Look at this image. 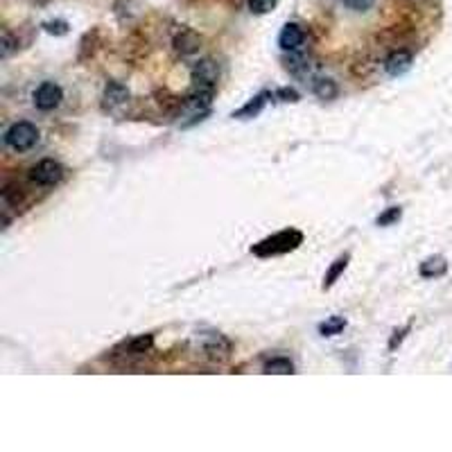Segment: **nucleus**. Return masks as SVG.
Returning a JSON list of instances; mask_svg holds the SVG:
<instances>
[{"instance_id":"f257e3e1","label":"nucleus","mask_w":452,"mask_h":452,"mask_svg":"<svg viewBox=\"0 0 452 452\" xmlns=\"http://www.w3.org/2000/svg\"><path fill=\"white\" fill-rule=\"evenodd\" d=\"M303 244V233L296 228H283L278 233L269 236L265 240H261L258 244L251 247V253L261 256V258H271V256H283L290 253L294 249H299Z\"/></svg>"},{"instance_id":"f03ea898","label":"nucleus","mask_w":452,"mask_h":452,"mask_svg":"<svg viewBox=\"0 0 452 452\" xmlns=\"http://www.w3.org/2000/svg\"><path fill=\"white\" fill-rule=\"evenodd\" d=\"M38 127L28 122V120H19L14 122L11 127H7V132L3 136L5 140V145L9 149H14V152H28L32 149L36 143H38Z\"/></svg>"},{"instance_id":"7ed1b4c3","label":"nucleus","mask_w":452,"mask_h":452,"mask_svg":"<svg viewBox=\"0 0 452 452\" xmlns=\"http://www.w3.org/2000/svg\"><path fill=\"white\" fill-rule=\"evenodd\" d=\"M285 68L290 70V75H294L296 80H301L303 84L315 82L317 75H319V63L310 55L299 53V50H296V53H290Z\"/></svg>"},{"instance_id":"20e7f679","label":"nucleus","mask_w":452,"mask_h":452,"mask_svg":"<svg viewBox=\"0 0 452 452\" xmlns=\"http://www.w3.org/2000/svg\"><path fill=\"white\" fill-rule=\"evenodd\" d=\"M63 165L55 159H43V161H38L32 170H30V179L34 181L36 186H57L59 181L63 179Z\"/></svg>"},{"instance_id":"39448f33","label":"nucleus","mask_w":452,"mask_h":452,"mask_svg":"<svg viewBox=\"0 0 452 452\" xmlns=\"http://www.w3.org/2000/svg\"><path fill=\"white\" fill-rule=\"evenodd\" d=\"M61 100H63V90L59 84L55 82H43V84H38L36 90L32 93V102H34V107L38 111H55L59 105H61Z\"/></svg>"},{"instance_id":"423d86ee","label":"nucleus","mask_w":452,"mask_h":452,"mask_svg":"<svg viewBox=\"0 0 452 452\" xmlns=\"http://www.w3.org/2000/svg\"><path fill=\"white\" fill-rule=\"evenodd\" d=\"M190 80L195 88L215 90L217 80H219V66L213 59H199L190 70Z\"/></svg>"},{"instance_id":"0eeeda50","label":"nucleus","mask_w":452,"mask_h":452,"mask_svg":"<svg viewBox=\"0 0 452 452\" xmlns=\"http://www.w3.org/2000/svg\"><path fill=\"white\" fill-rule=\"evenodd\" d=\"M303 43H305V30L301 28L299 23H285V25H283V30L278 34L280 50H285V53H296V50H301Z\"/></svg>"},{"instance_id":"6e6552de","label":"nucleus","mask_w":452,"mask_h":452,"mask_svg":"<svg viewBox=\"0 0 452 452\" xmlns=\"http://www.w3.org/2000/svg\"><path fill=\"white\" fill-rule=\"evenodd\" d=\"M129 88L120 82H109L105 86V93H102V107L105 111H118L122 109L127 102H129Z\"/></svg>"},{"instance_id":"1a4fd4ad","label":"nucleus","mask_w":452,"mask_h":452,"mask_svg":"<svg viewBox=\"0 0 452 452\" xmlns=\"http://www.w3.org/2000/svg\"><path fill=\"white\" fill-rule=\"evenodd\" d=\"M411 63H414V55H411L409 50H394V53L384 59V70L391 77H400L411 68Z\"/></svg>"},{"instance_id":"9d476101","label":"nucleus","mask_w":452,"mask_h":452,"mask_svg":"<svg viewBox=\"0 0 452 452\" xmlns=\"http://www.w3.org/2000/svg\"><path fill=\"white\" fill-rule=\"evenodd\" d=\"M231 342L224 337V335H219V332H211V335H206L204 337V351L209 357L213 359H226L231 355Z\"/></svg>"},{"instance_id":"9b49d317","label":"nucleus","mask_w":452,"mask_h":452,"mask_svg":"<svg viewBox=\"0 0 452 452\" xmlns=\"http://www.w3.org/2000/svg\"><path fill=\"white\" fill-rule=\"evenodd\" d=\"M199 48H201V38L197 32H192V30H181L177 36H174V50L181 55V57H190V55H195L199 53Z\"/></svg>"},{"instance_id":"f8f14e48","label":"nucleus","mask_w":452,"mask_h":452,"mask_svg":"<svg viewBox=\"0 0 452 452\" xmlns=\"http://www.w3.org/2000/svg\"><path fill=\"white\" fill-rule=\"evenodd\" d=\"M267 98H271L269 90H263V93H258L256 98H251L247 105H244L242 109H238L233 113V118H242V120H247V118H256L258 113H261L267 105Z\"/></svg>"},{"instance_id":"ddd939ff","label":"nucleus","mask_w":452,"mask_h":452,"mask_svg":"<svg viewBox=\"0 0 452 452\" xmlns=\"http://www.w3.org/2000/svg\"><path fill=\"white\" fill-rule=\"evenodd\" d=\"M120 346L125 348V355H145L154 348V337L152 335H138V337L125 340Z\"/></svg>"},{"instance_id":"4468645a","label":"nucleus","mask_w":452,"mask_h":452,"mask_svg":"<svg viewBox=\"0 0 452 452\" xmlns=\"http://www.w3.org/2000/svg\"><path fill=\"white\" fill-rule=\"evenodd\" d=\"M446 271H448L446 258H441V256H432V258H428V261L421 263L419 274H421L423 278H438V276H443Z\"/></svg>"},{"instance_id":"2eb2a0df","label":"nucleus","mask_w":452,"mask_h":452,"mask_svg":"<svg viewBox=\"0 0 452 452\" xmlns=\"http://www.w3.org/2000/svg\"><path fill=\"white\" fill-rule=\"evenodd\" d=\"M312 93L319 100H335L340 95V86L335 80H330V77H317L312 82Z\"/></svg>"},{"instance_id":"dca6fc26","label":"nucleus","mask_w":452,"mask_h":452,"mask_svg":"<svg viewBox=\"0 0 452 452\" xmlns=\"http://www.w3.org/2000/svg\"><path fill=\"white\" fill-rule=\"evenodd\" d=\"M348 263H351V256H348V253L340 256L337 261H335V263L330 265V269L326 271V276H324V285H321V290H330V288L335 285V283L340 280V276L346 271Z\"/></svg>"},{"instance_id":"f3484780","label":"nucleus","mask_w":452,"mask_h":452,"mask_svg":"<svg viewBox=\"0 0 452 452\" xmlns=\"http://www.w3.org/2000/svg\"><path fill=\"white\" fill-rule=\"evenodd\" d=\"M263 373H267V376H288V373H294V364L288 357H276L267 362Z\"/></svg>"},{"instance_id":"a211bd4d","label":"nucleus","mask_w":452,"mask_h":452,"mask_svg":"<svg viewBox=\"0 0 452 452\" xmlns=\"http://www.w3.org/2000/svg\"><path fill=\"white\" fill-rule=\"evenodd\" d=\"M346 328V319L344 317H328L324 324L319 326V332L324 335V337H335V335H340Z\"/></svg>"},{"instance_id":"6ab92c4d","label":"nucleus","mask_w":452,"mask_h":452,"mask_svg":"<svg viewBox=\"0 0 452 452\" xmlns=\"http://www.w3.org/2000/svg\"><path fill=\"white\" fill-rule=\"evenodd\" d=\"M400 215H403V209H400V206H391V209H387L384 213H380L376 217V224L378 226H391V224L398 222Z\"/></svg>"},{"instance_id":"aec40b11","label":"nucleus","mask_w":452,"mask_h":452,"mask_svg":"<svg viewBox=\"0 0 452 452\" xmlns=\"http://www.w3.org/2000/svg\"><path fill=\"white\" fill-rule=\"evenodd\" d=\"M247 5L251 9V14L265 16V14H269V11L276 7V0H247Z\"/></svg>"},{"instance_id":"412c9836","label":"nucleus","mask_w":452,"mask_h":452,"mask_svg":"<svg viewBox=\"0 0 452 452\" xmlns=\"http://www.w3.org/2000/svg\"><path fill=\"white\" fill-rule=\"evenodd\" d=\"M43 30H46L48 34H57V36H61V34L68 32V23H66V21H48V23H43Z\"/></svg>"},{"instance_id":"4be33fe9","label":"nucleus","mask_w":452,"mask_h":452,"mask_svg":"<svg viewBox=\"0 0 452 452\" xmlns=\"http://www.w3.org/2000/svg\"><path fill=\"white\" fill-rule=\"evenodd\" d=\"M342 3L353 11H369L376 0H342Z\"/></svg>"},{"instance_id":"5701e85b","label":"nucleus","mask_w":452,"mask_h":452,"mask_svg":"<svg viewBox=\"0 0 452 452\" xmlns=\"http://www.w3.org/2000/svg\"><path fill=\"white\" fill-rule=\"evenodd\" d=\"M274 98H278V100H283V102H299V93H296V90L290 88V86L278 88L276 93H274Z\"/></svg>"},{"instance_id":"b1692460","label":"nucleus","mask_w":452,"mask_h":452,"mask_svg":"<svg viewBox=\"0 0 452 452\" xmlns=\"http://www.w3.org/2000/svg\"><path fill=\"white\" fill-rule=\"evenodd\" d=\"M409 328H411V326H405L403 330H396V332H394V337H391V342H389V348H391V351H394V348H396L400 342L405 340V335L409 332Z\"/></svg>"}]
</instances>
